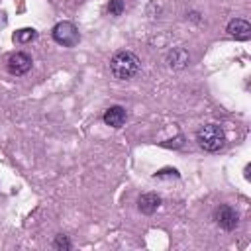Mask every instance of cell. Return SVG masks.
<instances>
[{"instance_id":"obj_7","label":"cell","mask_w":251,"mask_h":251,"mask_svg":"<svg viewBox=\"0 0 251 251\" xmlns=\"http://www.w3.org/2000/svg\"><path fill=\"white\" fill-rule=\"evenodd\" d=\"M102 120H104V124L110 126V127H122V126L126 124V120H127V112H126L124 106H118V104H116V106H110V108L104 112Z\"/></svg>"},{"instance_id":"obj_13","label":"cell","mask_w":251,"mask_h":251,"mask_svg":"<svg viewBox=\"0 0 251 251\" xmlns=\"http://www.w3.org/2000/svg\"><path fill=\"white\" fill-rule=\"evenodd\" d=\"M169 176L178 178L180 175H178V171H176V169H161L159 173H155V178H169Z\"/></svg>"},{"instance_id":"obj_5","label":"cell","mask_w":251,"mask_h":251,"mask_svg":"<svg viewBox=\"0 0 251 251\" xmlns=\"http://www.w3.org/2000/svg\"><path fill=\"white\" fill-rule=\"evenodd\" d=\"M6 69H8L10 75L22 76V75H25V73L31 69V57H29L27 53H24V51H16V53H12V55L8 57Z\"/></svg>"},{"instance_id":"obj_6","label":"cell","mask_w":251,"mask_h":251,"mask_svg":"<svg viewBox=\"0 0 251 251\" xmlns=\"http://www.w3.org/2000/svg\"><path fill=\"white\" fill-rule=\"evenodd\" d=\"M227 33L237 41H247L251 37V24L243 18H235L227 24Z\"/></svg>"},{"instance_id":"obj_2","label":"cell","mask_w":251,"mask_h":251,"mask_svg":"<svg viewBox=\"0 0 251 251\" xmlns=\"http://www.w3.org/2000/svg\"><path fill=\"white\" fill-rule=\"evenodd\" d=\"M196 141L204 151L216 153L226 145V131L218 124H206L196 131Z\"/></svg>"},{"instance_id":"obj_1","label":"cell","mask_w":251,"mask_h":251,"mask_svg":"<svg viewBox=\"0 0 251 251\" xmlns=\"http://www.w3.org/2000/svg\"><path fill=\"white\" fill-rule=\"evenodd\" d=\"M139 69H141V61L133 51L122 49V51H116L110 59V73L118 80H127L135 76Z\"/></svg>"},{"instance_id":"obj_12","label":"cell","mask_w":251,"mask_h":251,"mask_svg":"<svg viewBox=\"0 0 251 251\" xmlns=\"http://www.w3.org/2000/svg\"><path fill=\"white\" fill-rule=\"evenodd\" d=\"M124 10H126L124 0H110V2H108V12H110V16H122Z\"/></svg>"},{"instance_id":"obj_11","label":"cell","mask_w":251,"mask_h":251,"mask_svg":"<svg viewBox=\"0 0 251 251\" xmlns=\"http://www.w3.org/2000/svg\"><path fill=\"white\" fill-rule=\"evenodd\" d=\"M71 247H73V243H71V239H69L67 235H63V233L55 235V239H53V249H57V251H69Z\"/></svg>"},{"instance_id":"obj_8","label":"cell","mask_w":251,"mask_h":251,"mask_svg":"<svg viewBox=\"0 0 251 251\" xmlns=\"http://www.w3.org/2000/svg\"><path fill=\"white\" fill-rule=\"evenodd\" d=\"M159 206H161V196L155 194V192H145L137 198V210L145 216L155 214L159 210Z\"/></svg>"},{"instance_id":"obj_10","label":"cell","mask_w":251,"mask_h":251,"mask_svg":"<svg viewBox=\"0 0 251 251\" xmlns=\"http://www.w3.org/2000/svg\"><path fill=\"white\" fill-rule=\"evenodd\" d=\"M37 39V31L33 27H22L14 33V43H20V45H25V43H31Z\"/></svg>"},{"instance_id":"obj_3","label":"cell","mask_w":251,"mask_h":251,"mask_svg":"<svg viewBox=\"0 0 251 251\" xmlns=\"http://www.w3.org/2000/svg\"><path fill=\"white\" fill-rule=\"evenodd\" d=\"M51 33H53L55 43H59L63 47H75L80 41V33L73 22H59Z\"/></svg>"},{"instance_id":"obj_4","label":"cell","mask_w":251,"mask_h":251,"mask_svg":"<svg viewBox=\"0 0 251 251\" xmlns=\"http://www.w3.org/2000/svg\"><path fill=\"white\" fill-rule=\"evenodd\" d=\"M214 220L226 231H231V229H235L239 226V214H237V210L231 208V206H227V204H222V206L216 208Z\"/></svg>"},{"instance_id":"obj_9","label":"cell","mask_w":251,"mask_h":251,"mask_svg":"<svg viewBox=\"0 0 251 251\" xmlns=\"http://www.w3.org/2000/svg\"><path fill=\"white\" fill-rule=\"evenodd\" d=\"M190 61V55L184 47H173L169 53H167V65L173 69V71H180L188 65Z\"/></svg>"}]
</instances>
